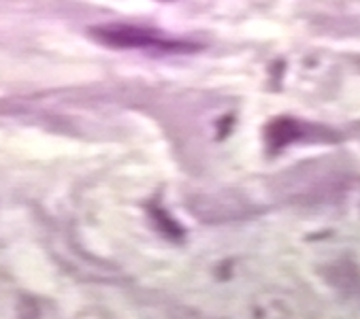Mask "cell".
Returning a JSON list of instances; mask_svg holds the SVG:
<instances>
[{
  "label": "cell",
  "instance_id": "obj_1",
  "mask_svg": "<svg viewBox=\"0 0 360 319\" xmlns=\"http://www.w3.org/2000/svg\"><path fill=\"white\" fill-rule=\"evenodd\" d=\"M92 34L111 47H122V49H143L152 53H188L196 51L198 45L173 39L165 32L152 30V28H136V26H124V24H113V26H101L92 30Z\"/></svg>",
  "mask_w": 360,
  "mask_h": 319
},
{
  "label": "cell",
  "instance_id": "obj_2",
  "mask_svg": "<svg viewBox=\"0 0 360 319\" xmlns=\"http://www.w3.org/2000/svg\"><path fill=\"white\" fill-rule=\"evenodd\" d=\"M301 136V126L292 119H277L266 128V138L275 147H283Z\"/></svg>",
  "mask_w": 360,
  "mask_h": 319
}]
</instances>
